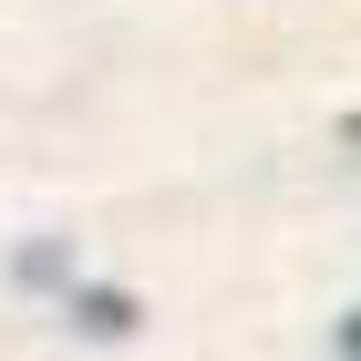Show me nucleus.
<instances>
[{"instance_id": "nucleus-1", "label": "nucleus", "mask_w": 361, "mask_h": 361, "mask_svg": "<svg viewBox=\"0 0 361 361\" xmlns=\"http://www.w3.org/2000/svg\"><path fill=\"white\" fill-rule=\"evenodd\" d=\"M73 310H83V331H135V300H124V289H73Z\"/></svg>"}]
</instances>
